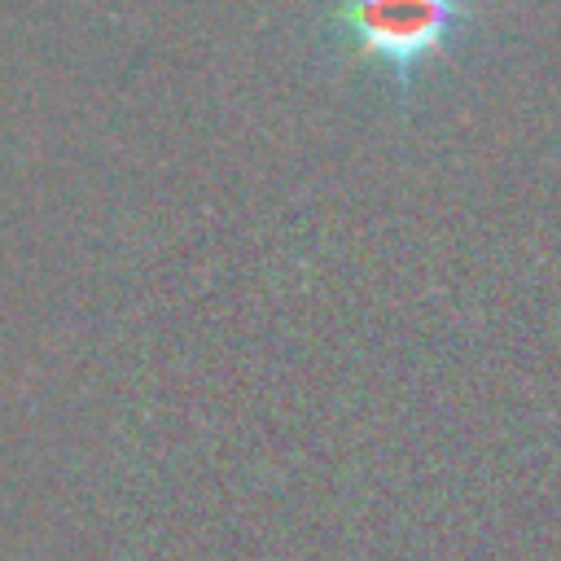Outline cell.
Masks as SVG:
<instances>
[{"label":"cell","instance_id":"obj_1","mask_svg":"<svg viewBox=\"0 0 561 561\" xmlns=\"http://www.w3.org/2000/svg\"><path fill=\"white\" fill-rule=\"evenodd\" d=\"M473 18L478 0H329L320 31L346 57L377 66L408 105L425 66L447 57Z\"/></svg>","mask_w":561,"mask_h":561}]
</instances>
